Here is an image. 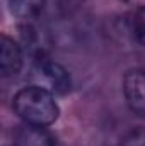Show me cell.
I'll return each instance as SVG.
<instances>
[{"label": "cell", "instance_id": "1", "mask_svg": "<svg viewBox=\"0 0 145 146\" xmlns=\"http://www.w3.org/2000/svg\"><path fill=\"white\" fill-rule=\"evenodd\" d=\"M12 107L24 121V124L38 127L51 126L60 115V107L55 100V94L34 83L21 88L14 95Z\"/></svg>", "mask_w": 145, "mask_h": 146}, {"label": "cell", "instance_id": "2", "mask_svg": "<svg viewBox=\"0 0 145 146\" xmlns=\"http://www.w3.org/2000/svg\"><path fill=\"white\" fill-rule=\"evenodd\" d=\"M33 76L36 80L34 85H39V87L50 90L55 95H65L72 85L68 72L60 63H56L55 60H51L44 54L38 56Z\"/></svg>", "mask_w": 145, "mask_h": 146}, {"label": "cell", "instance_id": "3", "mask_svg": "<svg viewBox=\"0 0 145 146\" xmlns=\"http://www.w3.org/2000/svg\"><path fill=\"white\" fill-rule=\"evenodd\" d=\"M123 94L128 107L145 119V72L133 70L123 78Z\"/></svg>", "mask_w": 145, "mask_h": 146}, {"label": "cell", "instance_id": "4", "mask_svg": "<svg viewBox=\"0 0 145 146\" xmlns=\"http://www.w3.org/2000/svg\"><path fill=\"white\" fill-rule=\"evenodd\" d=\"M24 65V56L21 46L9 36H2L0 41V68L5 78L19 75Z\"/></svg>", "mask_w": 145, "mask_h": 146}, {"label": "cell", "instance_id": "5", "mask_svg": "<svg viewBox=\"0 0 145 146\" xmlns=\"http://www.w3.org/2000/svg\"><path fill=\"white\" fill-rule=\"evenodd\" d=\"M14 146H58V143L46 127L26 124L24 127L17 129L14 136Z\"/></svg>", "mask_w": 145, "mask_h": 146}, {"label": "cell", "instance_id": "6", "mask_svg": "<svg viewBox=\"0 0 145 146\" xmlns=\"http://www.w3.org/2000/svg\"><path fill=\"white\" fill-rule=\"evenodd\" d=\"M10 14L22 24L29 26L43 12L44 0H7Z\"/></svg>", "mask_w": 145, "mask_h": 146}, {"label": "cell", "instance_id": "7", "mask_svg": "<svg viewBox=\"0 0 145 146\" xmlns=\"http://www.w3.org/2000/svg\"><path fill=\"white\" fill-rule=\"evenodd\" d=\"M132 34L138 44L145 46V7H138L132 15Z\"/></svg>", "mask_w": 145, "mask_h": 146}, {"label": "cell", "instance_id": "8", "mask_svg": "<svg viewBox=\"0 0 145 146\" xmlns=\"http://www.w3.org/2000/svg\"><path fill=\"white\" fill-rule=\"evenodd\" d=\"M125 3H130V5H137L138 7H145V0H123Z\"/></svg>", "mask_w": 145, "mask_h": 146}]
</instances>
